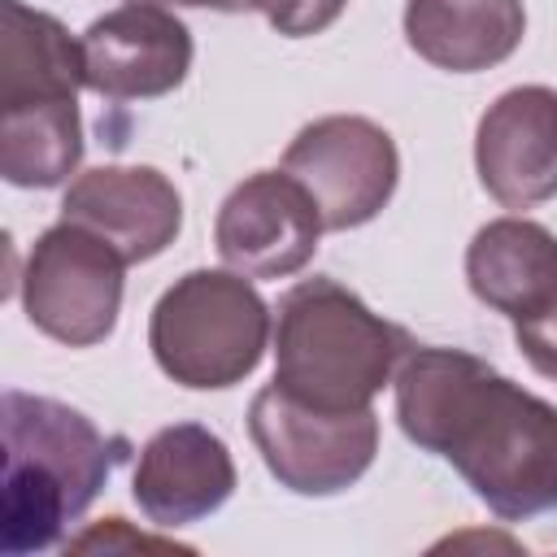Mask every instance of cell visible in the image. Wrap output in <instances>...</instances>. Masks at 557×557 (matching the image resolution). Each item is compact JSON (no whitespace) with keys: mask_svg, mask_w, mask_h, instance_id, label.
Returning a JSON list of instances; mask_svg holds the SVG:
<instances>
[{"mask_svg":"<svg viewBox=\"0 0 557 557\" xmlns=\"http://www.w3.org/2000/svg\"><path fill=\"white\" fill-rule=\"evenodd\" d=\"M4 65H0V109L44 104V100H78L83 78V44L70 30L22 0H4Z\"/></svg>","mask_w":557,"mask_h":557,"instance_id":"obj_15","label":"cell"},{"mask_svg":"<svg viewBox=\"0 0 557 557\" xmlns=\"http://www.w3.org/2000/svg\"><path fill=\"white\" fill-rule=\"evenodd\" d=\"M513 339H518L522 357L531 361V370L557 383V309L548 318H540V322L513 326Z\"/></svg>","mask_w":557,"mask_h":557,"instance_id":"obj_18","label":"cell"},{"mask_svg":"<svg viewBox=\"0 0 557 557\" xmlns=\"http://www.w3.org/2000/svg\"><path fill=\"white\" fill-rule=\"evenodd\" d=\"M413 339L335 278H305L274 309V387L326 413L370 409Z\"/></svg>","mask_w":557,"mask_h":557,"instance_id":"obj_3","label":"cell"},{"mask_svg":"<svg viewBox=\"0 0 557 557\" xmlns=\"http://www.w3.org/2000/svg\"><path fill=\"white\" fill-rule=\"evenodd\" d=\"M522 35V0H405V39L435 70H492L518 52Z\"/></svg>","mask_w":557,"mask_h":557,"instance_id":"obj_14","label":"cell"},{"mask_svg":"<svg viewBox=\"0 0 557 557\" xmlns=\"http://www.w3.org/2000/svg\"><path fill=\"white\" fill-rule=\"evenodd\" d=\"M470 292L513 326L557 309V235L531 218H496L466 248Z\"/></svg>","mask_w":557,"mask_h":557,"instance_id":"obj_13","label":"cell"},{"mask_svg":"<svg viewBox=\"0 0 557 557\" xmlns=\"http://www.w3.org/2000/svg\"><path fill=\"white\" fill-rule=\"evenodd\" d=\"M144 4H165V9H218V13H252L265 9V0H144Z\"/></svg>","mask_w":557,"mask_h":557,"instance_id":"obj_19","label":"cell"},{"mask_svg":"<svg viewBox=\"0 0 557 557\" xmlns=\"http://www.w3.org/2000/svg\"><path fill=\"white\" fill-rule=\"evenodd\" d=\"M235 492V461L222 435L200 422L161 426L135 461L131 496L139 513L161 527L178 531L209 513H218Z\"/></svg>","mask_w":557,"mask_h":557,"instance_id":"obj_12","label":"cell"},{"mask_svg":"<svg viewBox=\"0 0 557 557\" xmlns=\"http://www.w3.org/2000/svg\"><path fill=\"white\" fill-rule=\"evenodd\" d=\"M344 9H348V0H265L261 13H265V22H270L278 35L305 39V35L326 30Z\"/></svg>","mask_w":557,"mask_h":557,"instance_id":"obj_17","label":"cell"},{"mask_svg":"<svg viewBox=\"0 0 557 557\" xmlns=\"http://www.w3.org/2000/svg\"><path fill=\"white\" fill-rule=\"evenodd\" d=\"M322 209L287 170H257L226 191L213 222V244L226 270L244 278H287L318 252Z\"/></svg>","mask_w":557,"mask_h":557,"instance_id":"obj_8","label":"cell"},{"mask_svg":"<svg viewBox=\"0 0 557 557\" xmlns=\"http://www.w3.org/2000/svg\"><path fill=\"white\" fill-rule=\"evenodd\" d=\"M274 335L270 305L239 270H187L148 318V348L165 379L191 392L244 383Z\"/></svg>","mask_w":557,"mask_h":557,"instance_id":"obj_4","label":"cell"},{"mask_svg":"<svg viewBox=\"0 0 557 557\" xmlns=\"http://www.w3.org/2000/svg\"><path fill=\"white\" fill-rule=\"evenodd\" d=\"M83 78L104 100H157L191 70V30L165 9L126 0L83 30Z\"/></svg>","mask_w":557,"mask_h":557,"instance_id":"obj_9","label":"cell"},{"mask_svg":"<svg viewBox=\"0 0 557 557\" xmlns=\"http://www.w3.org/2000/svg\"><path fill=\"white\" fill-rule=\"evenodd\" d=\"M474 170L505 209H535L557 196V91L544 83L500 91L474 131Z\"/></svg>","mask_w":557,"mask_h":557,"instance_id":"obj_10","label":"cell"},{"mask_svg":"<svg viewBox=\"0 0 557 557\" xmlns=\"http://www.w3.org/2000/svg\"><path fill=\"white\" fill-rule=\"evenodd\" d=\"M126 440L100 435V426L52 400L9 387L4 392V479H0V540L9 557L44 553L61 544L65 527L109 483Z\"/></svg>","mask_w":557,"mask_h":557,"instance_id":"obj_2","label":"cell"},{"mask_svg":"<svg viewBox=\"0 0 557 557\" xmlns=\"http://www.w3.org/2000/svg\"><path fill=\"white\" fill-rule=\"evenodd\" d=\"M396 422L444 457L505 522L557 509V405L466 348L413 344L396 366Z\"/></svg>","mask_w":557,"mask_h":557,"instance_id":"obj_1","label":"cell"},{"mask_svg":"<svg viewBox=\"0 0 557 557\" xmlns=\"http://www.w3.org/2000/svg\"><path fill=\"white\" fill-rule=\"evenodd\" d=\"M283 170L318 200L326 231H352L387 209L400 178V152L379 122L331 113L300 126L283 152Z\"/></svg>","mask_w":557,"mask_h":557,"instance_id":"obj_7","label":"cell"},{"mask_svg":"<svg viewBox=\"0 0 557 557\" xmlns=\"http://www.w3.org/2000/svg\"><path fill=\"white\" fill-rule=\"evenodd\" d=\"M83 161L78 100L0 109V174L13 187H57Z\"/></svg>","mask_w":557,"mask_h":557,"instance_id":"obj_16","label":"cell"},{"mask_svg":"<svg viewBox=\"0 0 557 557\" xmlns=\"http://www.w3.org/2000/svg\"><path fill=\"white\" fill-rule=\"evenodd\" d=\"M248 435L265 470L296 496H335L348 492L379 453L374 409L326 413L292 400L274 383L261 387L248 405Z\"/></svg>","mask_w":557,"mask_h":557,"instance_id":"obj_6","label":"cell"},{"mask_svg":"<svg viewBox=\"0 0 557 557\" xmlns=\"http://www.w3.org/2000/svg\"><path fill=\"white\" fill-rule=\"evenodd\" d=\"M61 222L100 235L126 265H139L174 244L183 226V196L157 165H96L65 187Z\"/></svg>","mask_w":557,"mask_h":557,"instance_id":"obj_11","label":"cell"},{"mask_svg":"<svg viewBox=\"0 0 557 557\" xmlns=\"http://www.w3.org/2000/svg\"><path fill=\"white\" fill-rule=\"evenodd\" d=\"M122 274L126 261L100 235L57 222L48 226L22 270V309L35 331L57 344L91 348L113 335L122 309Z\"/></svg>","mask_w":557,"mask_h":557,"instance_id":"obj_5","label":"cell"}]
</instances>
